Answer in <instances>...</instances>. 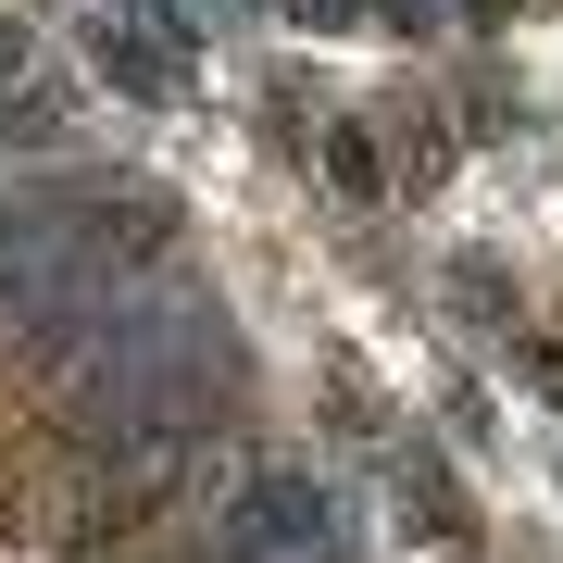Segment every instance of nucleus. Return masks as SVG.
<instances>
[{
	"instance_id": "3",
	"label": "nucleus",
	"mask_w": 563,
	"mask_h": 563,
	"mask_svg": "<svg viewBox=\"0 0 563 563\" xmlns=\"http://www.w3.org/2000/svg\"><path fill=\"white\" fill-rule=\"evenodd\" d=\"M101 76H113V88H139V101H163V88H176V63H163L139 25L113 13V25H101Z\"/></svg>"
},
{
	"instance_id": "6",
	"label": "nucleus",
	"mask_w": 563,
	"mask_h": 563,
	"mask_svg": "<svg viewBox=\"0 0 563 563\" xmlns=\"http://www.w3.org/2000/svg\"><path fill=\"white\" fill-rule=\"evenodd\" d=\"M526 13V0H463V25H514Z\"/></svg>"
},
{
	"instance_id": "5",
	"label": "nucleus",
	"mask_w": 563,
	"mask_h": 563,
	"mask_svg": "<svg viewBox=\"0 0 563 563\" xmlns=\"http://www.w3.org/2000/svg\"><path fill=\"white\" fill-rule=\"evenodd\" d=\"M288 25H313V38H351V25H363V0H288Z\"/></svg>"
},
{
	"instance_id": "1",
	"label": "nucleus",
	"mask_w": 563,
	"mask_h": 563,
	"mask_svg": "<svg viewBox=\"0 0 563 563\" xmlns=\"http://www.w3.org/2000/svg\"><path fill=\"white\" fill-rule=\"evenodd\" d=\"M225 526H239V551H325V488L313 476H251Z\"/></svg>"
},
{
	"instance_id": "2",
	"label": "nucleus",
	"mask_w": 563,
	"mask_h": 563,
	"mask_svg": "<svg viewBox=\"0 0 563 563\" xmlns=\"http://www.w3.org/2000/svg\"><path fill=\"white\" fill-rule=\"evenodd\" d=\"M401 514H426V539H463V488L439 451H401Z\"/></svg>"
},
{
	"instance_id": "4",
	"label": "nucleus",
	"mask_w": 563,
	"mask_h": 563,
	"mask_svg": "<svg viewBox=\"0 0 563 563\" xmlns=\"http://www.w3.org/2000/svg\"><path fill=\"white\" fill-rule=\"evenodd\" d=\"M325 163H339V188H351V201H376V188H388V163H376V151H363V139H351V125H339V139H325Z\"/></svg>"
}]
</instances>
